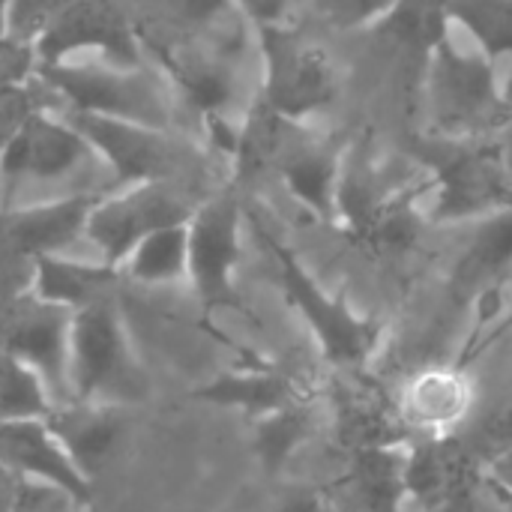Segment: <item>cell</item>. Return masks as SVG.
Here are the masks:
<instances>
[{"instance_id": "83f0119b", "label": "cell", "mask_w": 512, "mask_h": 512, "mask_svg": "<svg viewBox=\"0 0 512 512\" xmlns=\"http://www.w3.org/2000/svg\"><path fill=\"white\" fill-rule=\"evenodd\" d=\"M54 396L45 381L9 354H0V423L39 420L54 411Z\"/></svg>"}, {"instance_id": "44dd1931", "label": "cell", "mask_w": 512, "mask_h": 512, "mask_svg": "<svg viewBox=\"0 0 512 512\" xmlns=\"http://www.w3.org/2000/svg\"><path fill=\"white\" fill-rule=\"evenodd\" d=\"M408 444L411 441L351 453V489L360 512H408Z\"/></svg>"}, {"instance_id": "2e32d148", "label": "cell", "mask_w": 512, "mask_h": 512, "mask_svg": "<svg viewBox=\"0 0 512 512\" xmlns=\"http://www.w3.org/2000/svg\"><path fill=\"white\" fill-rule=\"evenodd\" d=\"M0 465L21 480L66 489L81 504L93 507V480L72 462L48 417L0 423Z\"/></svg>"}, {"instance_id": "f546056e", "label": "cell", "mask_w": 512, "mask_h": 512, "mask_svg": "<svg viewBox=\"0 0 512 512\" xmlns=\"http://www.w3.org/2000/svg\"><path fill=\"white\" fill-rule=\"evenodd\" d=\"M72 3L75 0H9L3 33L27 48H36V42L63 18Z\"/></svg>"}, {"instance_id": "f1b7e54d", "label": "cell", "mask_w": 512, "mask_h": 512, "mask_svg": "<svg viewBox=\"0 0 512 512\" xmlns=\"http://www.w3.org/2000/svg\"><path fill=\"white\" fill-rule=\"evenodd\" d=\"M450 18L474 36L489 60L512 54V0H450Z\"/></svg>"}, {"instance_id": "30bf717a", "label": "cell", "mask_w": 512, "mask_h": 512, "mask_svg": "<svg viewBox=\"0 0 512 512\" xmlns=\"http://www.w3.org/2000/svg\"><path fill=\"white\" fill-rule=\"evenodd\" d=\"M264 57L261 99L285 120H303L327 108L336 96V69L330 57L288 24L258 27Z\"/></svg>"}, {"instance_id": "52a82bcc", "label": "cell", "mask_w": 512, "mask_h": 512, "mask_svg": "<svg viewBox=\"0 0 512 512\" xmlns=\"http://www.w3.org/2000/svg\"><path fill=\"white\" fill-rule=\"evenodd\" d=\"M207 198V192L183 183H126L90 207L87 249L96 261L120 267L144 237L186 225Z\"/></svg>"}, {"instance_id": "4dcf8cb0", "label": "cell", "mask_w": 512, "mask_h": 512, "mask_svg": "<svg viewBox=\"0 0 512 512\" xmlns=\"http://www.w3.org/2000/svg\"><path fill=\"white\" fill-rule=\"evenodd\" d=\"M48 108L42 84L30 75L21 84L0 90V153L27 129L33 117H39Z\"/></svg>"}, {"instance_id": "836d02e7", "label": "cell", "mask_w": 512, "mask_h": 512, "mask_svg": "<svg viewBox=\"0 0 512 512\" xmlns=\"http://www.w3.org/2000/svg\"><path fill=\"white\" fill-rule=\"evenodd\" d=\"M483 477H486V489L512 507V444L504 450H495L483 462Z\"/></svg>"}, {"instance_id": "5b68a950", "label": "cell", "mask_w": 512, "mask_h": 512, "mask_svg": "<svg viewBox=\"0 0 512 512\" xmlns=\"http://www.w3.org/2000/svg\"><path fill=\"white\" fill-rule=\"evenodd\" d=\"M120 291L75 312L69 342V399L75 402L132 408L150 393Z\"/></svg>"}, {"instance_id": "1f68e13d", "label": "cell", "mask_w": 512, "mask_h": 512, "mask_svg": "<svg viewBox=\"0 0 512 512\" xmlns=\"http://www.w3.org/2000/svg\"><path fill=\"white\" fill-rule=\"evenodd\" d=\"M399 0H315L318 15L342 30L360 27V24H375L384 18Z\"/></svg>"}, {"instance_id": "3957f363", "label": "cell", "mask_w": 512, "mask_h": 512, "mask_svg": "<svg viewBox=\"0 0 512 512\" xmlns=\"http://www.w3.org/2000/svg\"><path fill=\"white\" fill-rule=\"evenodd\" d=\"M123 180L99 147L63 114L42 111L0 153V210L99 201Z\"/></svg>"}, {"instance_id": "7402d4cb", "label": "cell", "mask_w": 512, "mask_h": 512, "mask_svg": "<svg viewBox=\"0 0 512 512\" xmlns=\"http://www.w3.org/2000/svg\"><path fill=\"white\" fill-rule=\"evenodd\" d=\"M336 426L342 444L348 450L363 447H384V444H405L414 441V432L405 423L399 402L384 399L372 387H345L336 405Z\"/></svg>"}, {"instance_id": "9c48e42d", "label": "cell", "mask_w": 512, "mask_h": 512, "mask_svg": "<svg viewBox=\"0 0 512 512\" xmlns=\"http://www.w3.org/2000/svg\"><path fill=\"white\" fill-rule=\"evenodd\" d=\"M420 159L438 174L435 216H495L512 210V174L501 150L459 141H420Z\"/></svg>"}, {"instance_id": "5bb4252c", "label": "cell", "mask_w": 512, "mask_h": 512, "mask_svg": "<svg viewBox=\"0 0 512 512\" xmlns=\"http://www.w3.org/2000/svg\"><path fill=\"white\" fill-rule=\"evenodd\" d=\"M33 54L36 63H54L84 54H102L114 60L147 57L123 0H75L63 12V18L36 42Z\"/></svg>"}, {"instance_id": "7a4b0ae2", "label": "cell", "mask_w": 512, "mask_h": 512, "mask_svg": "<svg viewBox=\"0 0 512 512\" xmlns=\"http://www.w3.org/2000/svg\"><path fill=\"white\" fill-rule=\"evenodd\" d=\"M33 78L45 90V111L54 108L129 120L210 141L201 114L189 105L174 78L150 54L141 60L84 54L54 63H36Z\"/></svg>"}, {"instance_id": "603a6c76", "label": "cell", "mask_w": 512, "mask_h": 512, "mask_svg": "<svg viewBox=\"0 0 512 512\" xmlns=\"http://www.w3.org/2000/svg\"><path fill=\"white\" fill-rule=\"evenodd\" d=\"M117 270L138 291L189 288V222L144 237Z\"/></svg>"}, {"instance_id": "d590c367", "label": "cell", "mask_w": 512, "mask_h": 512, "mask_svg": "<svg viewBox=\"0 0 512 512\" xmlns=\"http://www.w3.org/2000/svg\"><path fill=\"white\" fill-rule=\"evenodd\" d=\"M273 512H330V501L321 489L297 483L288 492H282L279 504Z\"/></svg>"}, {"instance_id": "cb8c5ba5", "label": "cell", "mask_w": 512, "mask_h": 512, "mask_svg": "<svg viewBox=\"0 0 512 512\" xmlns=\"http://www.w3.org/2000/svg\"><path fill=\"white\" fill-rule=\"evenodd\" d=\"M318 411L312 396H303L261 420H252V456L267 477H282L297 453L312 441Z\"/></svg>"}, {"instance_id": "d4e9b609", "label": "cell", "mask_w": 512, "mask_h": 512, "mask_svg": "<svg viewBox=\"0 0 512 512\" xmlns=\"http://www.w3.org/2000/svg\"><path fill=\"white\" fill-rule=\"evenodd\" d=\"M512 264V210L495 213L474 234L471 246L453 270V288L459 294H486L498 276Z\"/></svg>"}, {"instance_id": "d6a6232c", "label": "cell", "mask_w": 512, "mask_h": 512, "mask_svg": "<svg viewBox=\"0 0 512 512\" xmlns=\"http://www.w3.org/2000/svg\"><path fill=\"white\" fill-rule=\"evenodd\" d=\"M33 69H36L33 48H27V45L15 42L12 36L0 33V90L27 81L33 75Z\"/></svg>"}, {"instance_id": "484cf974", "label": "cell", "mask_w": 512, "mask_h": 512, "mask_svg": "<svg viewBox=\"0 0 512 512\" xmlns=\"http://www.w3.org/2000/svg\"><path fill=\"white\" fill-rule=\"evenodd\" d=\"M291 192L318 213L336 210V159L327 150H315L309 144H291L285 138L276 165H273Z\"/></svg>"}, {"instance_id": "e0dca14e", "label": "cell", "mask_w": 512, "mask_h": 512, "mask_svg": "<svg viewBox=\"0 0 512 512\" xmlns=\"http://www.w3.org/2000/svg\"><path fill=\"white\" fill-rule=\"evenodd\" d=\"M303 396L306 393L297 378H291L288 372H282L276 366H261V363L225 369L192 390L195 402L243 414L249 423L261 420Z\"/></svg>"}, {"instance_id": "9a60e30c", "label": "cell", "mask_w": 512, "mask_h": 512, "mask_svg": "<svg viewBox=\"0 0 512 512\" xmlns=\"http://www.w3.org/2000/svg\"><path fill=\"white\" fill-rule=\"evenodd\" d=\"M432 99L441 126L456 135L480 132L501 117L492 66L477 57L459 54L447 42L435 48Z\"/></svg>"}, {"instance_id": "8992f818", "label": "cell", "mask_w": 512, "mask_h": 512, "mask_svg": "<svg viewBox=\"0 0 512 512\" xmlns=\"http://www.w3.org/2000/svg\"><path fill=\"white\" fill-rule=\"evenodd\" d=\"M255 231L264 240L270 258L276 261L279 282H282L288 303L306 321L324 360L339 372H363L381 345L378 321L357 315L345 300L327 294L312 279V273L300 264V258L285 243H279L273 234H267L258 222H255Z\"/></svg>"}, {"instance_id": "f35d334b", "label": "cell", "mask_w": 512, "mask_h": 512, "mask_svg": "<svg viewBox=\"0 0 512 512\" xmlns=\"http://www.w3.org/2000/svg\"><path fill=\"white\" fill-rule=\"evenodd\" d=\"M507 327H512V315H510V321H507Z\"/></svg>"}, {"instance_id": "d6986e66", "label": "cell", "mask_w": 512, "mask_h": 512, "mask_svg": "<svg viewBox=\"0 0 512 512\" xmlns=\"http://www.w3.org/2000/svg\"><path fill=\"white\" fill-rule=\"evenodd\" d=\"M474 405V390L465 366L432 369L411 381L399 408L411 432L420 435H453L459 423L468 420Z\"/></svg>"}, {"instance_id": "e575fe53", "label": "cell", "mask_w": 512, "mask_h": 512, "mask_svg": "<svg viewBox=\"0 0 512 512\" xmlns=\"http://www.w3.org/2000/svg\"><path fill=\"white\" fill-rule=\"evenodd\" d=\"M300 0H237V6L243 9V15L255 24V27H264V24H288L294 6Z\"/></svg>"}, {"instance_id": "8d00e7d4", "label": "cell", "mask_w": 512, "mask_h": 512, "mask_svg": "<svg viewBox=\"0 0 512 512\" xmlns=\"http://www.w3.org/2000/svg\"><path fill=\"white\" fill-rule=\"evenodd\" d=\"M21 477H15L6 465H0V512H18Z\"/></svg>"}, {"instance_id": "8fae6325", "label": "cell", "mask_w": 512, "mask_h": 512, "mask_svg": "<svg viewBox=\"0 0 512 512\" xmlns=\"http://www.w3.org/2000/svg\"><path fill=\"white\" fill-rule=\"evenodd\" d=\"M243 207L234 186L213 192L189 219V291L210 315L237 309V264H240Z\"/></svg>"}, {"instance_id": "ba28073f", "label": "cell", "mask_w": 512, "mask_h": 512, "mask_svg": "<svg viewBox=\"0 0 512 512\" xmlns=\"http://www.w3.org/2000/svg\"><path fill=\"white\" fill-rule=\"evenodd\" d=\"M93 204L96 201H54L0 210V303L30 291L42 258L90 255L87 216Z\"/></svg>"}, {"instance_id": "6da1fadb", "label": "cell", "mask_w": 512, "mask_h": 512, "mask_svg": "<svg viewBox=\"0 0 512 512\" xmlns=\"http://www.w3.org/2000/svg\"><path fill=\"white\" fill-rule=\"evenodd\" d=\"M144 51L174 78L204 123H228L237 105L243 9L237 0H123ZM246 18V15H243Z\"/></svg>"}, {"instance_id": "4316f807", "label": "cell", "mask_w": 512, "mask_h": 512, "mask_svg": "<svg viewBox=\"0 0 512 512\" xmlns=\"http://www.w3.org/2000/svg\"><path fill=\"white\" fill-rule=\"evenodd\" d=\"M447 21L450 0H399L384 18L375 21V33L411 54H426L444 42Z\"/></svg>"}, {"instance_id": "4fadbf2b", "label": "cell", "mask_w": 512, "mask_h": 512, "mask_svg": "<svg viewBox=\"0 0 512 512\" xmlns=\"http://www.w3.org/2000/svg\"><path fill=\"white\" fill-rule=\"evenodd\" d=\"M411 507L423 512H477L486 489L474 447L453 435H420L408 444Z\"/></svg>"}, {"instance_id": "74e56055", "label": "cell", "mask_w": 512, "mask_h": 512, "mask_svg": "<svg viewBox=\"0 0 512 512\" xmlns=\"http://www.w3.org/2000/svg\"><path fill=\"white\" fill-rule=\"evenodd\" d=\"M6 9H9V0H0V33H3V18H6Z\"/></svg>"}, {"instance_id": "ab89813d", "label": "cell", "mask_w": 512, "mask_h": 512, "mask_svg": "<svg viewBox=\"0 0 512 512\" xmlns=\"http://www.w3.org/2000/svg\"><path fill=\"white\" fill-rule=\"evenodd\" d=\"M81 512H93V507H90V510H81Z\"/></svg>"}, {"instance_id": "ffe728a7", "label": "cell", "mask_w": 512, "mask_h": 512, "mask_svg": "<svg viewBox=\"0 0 512 512\" xmlns=\"http://www.w3.org/2000/svg\"><path fill=\"white\" fill-rule=\"evenodd\" d=\"M120 285H123L120 270L90 255H48L36 264L30 291L48 303L78 312L120 291Z\"/></svg>"}, {"instance_id": "7c38bea8", "label": "cell", "mask_w": 512, "mask_h": 512, "mask_svg": "<svg viewBox=\"0 0 512 512\" xmlns=\"http://www.w3.org/2000/svg\"><path fill=\"white\" fill-rule=\"evenodd\" d=\"M75 312L24 291L0 303V354L33 369L54 402H69V342Z\"/></svg>"}, {"instance_id": "277c9868", "label": "cell", "mask_w": 512, "mask_h": 512, "mask_svg": "<svg viewBox=\"0 0 512 512\" xmlns=\"http://www.w3.org/2000/svg\"><path fill=\"white\" fill-rule=\"evenodd\" d=\"M54 111V108H51ZM69 123H75L111 162L117 177L126 183H183L195 186L207 195L219 192L225 183L216 171V147L207 138L129 123V120H111L96 114H78V111H57Z\"/></svg>"}, {"instance_id": "ac0fdd59", "label": "cell", "mask_w": 512, "mask_h": 512, "mask_svg": "<svg viewBox=\"0 0 512 512\" xmlns=\"http://www.w3.org/2000/svg\"><path fill=\"white\" fill-rule=\"evenodd\" d=\"M126 411L117 405L96 402H60L48 414L51 429L63 441L72 462L93 480L96 471L117 453L126 435Z\"/></svg>"}]
</instances>
